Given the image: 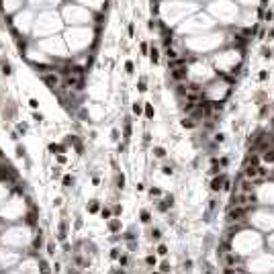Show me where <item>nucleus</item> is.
Instances as JSON below:
<instances>
[{"label":"nucleus","instance_id":"3","mask_svg":"<svg viewBox=\"0 0 274 274\" xmlns=\"http://www.w3.org/2000/svg\"><path fill=\"white\" fill-rule=\"evenodd\" d=\"M21 258H23V252L0 246V272H8L10 268H14L21 262Z\"/></svg>","mask_w":274,"mask_h":274},{"label":"nucleus","instance_id":"9","mask_svg":"<svg viewBox=\"0 0 274 274\" xmlns=\"http://www.w3.org/2000/svg\"><path fill=\"white\" fill-rule=\"evenodd\" d=\"M109 229H111V231H119V229H121V223H119V219H111V223H109Z\"/></svg>","mask_w":274,"mask_h":274},{"label":"nucleus","instance_id":"34","mask_svg":"<svg viewBox=\"0 0 274 274\" xmlns=\"http://www.w3.org/2000/svg\"><path fill=\"white\" fill-rule=\"evenodd\" d=\"M53 205H55V207L61 205V198H59V196H57V198H53Z\"/></svg>","mask_w":274,"mask_h":274},{"label":"nucleus","instance_id":"11","mask_svg":"<svg viewBox=\"0 0 274 274\" xmlns=\"http://www.w3.org/2000/svg\"><path fill=\"white\" fill-rule=\"evenodd\" d=\"M149 57H151V61H153V64L160 59V53H158V49H156V47H151V53H149Z\"/></svg>","mask_w":274,"mask_h":274},{"label":"nucleus","instance_id":"8","mask_svg":"<svg viewBox=\"0 0 274 274\" xmlns=\"http://www.w3.org/2000/svg\"><path fill=\"white\" fill-rule=\"evenodd\" d=\"M0 66H2V74H4V76H10V74H12V68H10V64H8V61H6V64H4V61H0Z\"/></svg>","mask_w":274,"mask_h":274},{"label":"nucleus","instance_id":"29","mask_svg":"<svg viewBox=\"0 0 274 274\" xmlns=\"http://www.w3.org/2000/svg\"><path fill=\"white\" fill-rule=\"evenodd\" d=\"M29 104H31V109H33V111H37V106H39V103H37L35 98H31V100H29Z\"/></svg>","mask_w":274,"mask_h":274},{"label":"nucleus","instance_id":"31","mask_svg":"<svg viewBox=\"0 0 274 274\" xmlns=\"http://www.w3.org/2000/svg\"><path fill=\"white\" fill-rule=\"evenodd\" d=\"M33 117H35V121H37V123H41V121H43V115H37V113H35Z\"/></svg>","mask_w":274,"mask_h":274},{"label":"nucleus","instance_id":"2","mask_svg":"<svg viewBox=\"0 0 274 274\" xmlns=\"http://www.w3.org/2000/svg\"><path fill=\"white\" fill-rule=\"evenodd\" d=\"M25 217H27V209H25V198L21 192L8 196L0 207V221L16 223V221H25Z\"/></svg>","mask_w":274,"mask_h":274},{"label":"nucleus","instance_id":"15","mask_svg":"<svg viewBox=\"0 0 274 274\" xmlns=\"http://www.w3.org/2000/svg\"><path fill=\"white\" fill-rule=\"evenodd\" d=\"M182 268L186 270V272H190V270H192V260H184V262H182Z\"/></svg>","mask_w":274,"mask_h":274},{"label":"nucleus","instance_id":"28","mask_svg":"<svg viewBox=\"0 0 274 274\" xmlns=\"http://www.w3.org/2000/svg\"><path fill=\"white\" fill-rule=\"evenodd\" d=\"M145 115H147V117H153V109H151V104L145 106Z\"/></svg>","mask_w":274,"mask_h":274},{"label":"nucleus","instance_id":"10","mask_svg":"<svg viewBox=\"0 0 274 274\" xmlns=\"http://www.w3.org/2000/svg\"><path fill=\"white\" fill-rule=\"evenodd\" d=\"M117 188H121V190L125 188V176H123V174L117 176Z\"/></svg>","mask_w":274,"mask_h":274},{"label":"nucleus","instance_id":"18","mask_svg":"<svg viewBox=\"0 0 274 274\" xmlns=\"http://www.w3.org/2000/svg\"><path fill=\"white\" fill-rule=\"evenodd\" d=\"M98 211V201H90V213H96Z\"/></svg>","mask_w":274,"mask_h":274},{"label":"nucleus","instance_id":"1","mask_svg":"<svg viewBox=\"0 0 274 274\" xmlns=\"http://www.w3.org/2000/svg\"><path fill=\"white\" fill-rule=\"evenodd\" d=\"M35 235L27 225H8L4 231H0V243L12 248V250H25L33 246Z\"/></svg>","mask_w":274,"mask_h":274},{"label":"nucleus","instance_id":"25","mask_svg":"<svg viewBox=\"0 0 274 274\" xmlns=\"http://www.w3.org/2000/svg\"><path fill=\"white\" fill-rule=\"evenodd\" d=\"M47 254H49V256H53V254H55V246H53V243H49V246H47Z\"/></svg>","mask_w":274,"mask_h":274},{"label":"nucleus","instance_id":"21","mask_svg":"<svg viewBox=\"0 0 274 274\" xmlns=\"http://www.w3.org/2000/svg\"><path fill=\"white\" fill-rule=\"evenodd\" d=\"M133 113L141 115V103H133Z\"/></svg>","mask_w":274,"mask_h":274},{"label":"nucleus","instance_id":"4","mask_svg":"<svg viewBox=\"0 0 274 274\" xmlns=\"http://www.w3.org/2000/svg\"><path fill=\"white\" fill-rule=\"evenodd\" d=\"M223 184H225V176L219 174V176L213 178V182H211V190H213V192H221V190H223Z\"/></svg>","mask_w":274,"mask_h":274},{"label":"nucleus","instance_id":"26","mask_svg":"<svg viewBox=\"0 0 274 274\" xmlns=\"http://www.w3.org/2000/svg\"><path fill=\"white\" fill-rule=\"evenodd\" d=\"M16 156H19V158H23V156H25V147L16 145Z\"/></svg>","mask_w":274,"mask_h":274},{"label":"nucleus","instance_id":"19","mask_svg":"<svg viewBox=\"0 0 274 274\" xmlns=\"http://www.w3.org/2000/svg\"><path fill=\"white\" fill-rule=\"evenodd\" d=\"M158 254H160V256H166V254H168V248H166L164 243H162V246H158Z\"/></svg>","mask_w":274,"mask_h":274},{"label":"nucleus","instance_id":"35","mask_svg":"<svg viewBox=\"0 0 274 274\" xmlns=\"http://www.w3.org/2000/svg\"><path fill=\"white\" fill-rule=\"evenodd\" d=\"M117 139H119V131L115 129V131H113V141H117Z\"/></svg>","mask_w":274,"mask_h":274},{"label":"nucleus","instance_id":"27","mask_svg":"<svg viewBox=\"0 0 274 274\" xmlns=\"http://www.w3.org/2000/svg\"><path fill=\"white\" fill-rule=\"evenodd\" d=\"M149 194H151V196H160L162 190H160V188H151V190H149Z\"/></svg>","mask_w":274,"mask_h":274},{"label":"nucleus","instance_id":"7","mask_svg":"<svg viewBox=\"0 0 274 274\" xmlns=\"http://www.w3.org/2000/svg\"><path fill=\"white\" fill-rule=\"evenodd\" d=\"M180 125H182L184 129H192V127L196 125V123H194V119H192V117H188V119H182V123H180Z\"/></svg>","mask_w":274,"mask_h":274},{"label":"nucleus","instance_id":"16","mask_svg":"<svg viewBox=\"0 0 274 274\" xmlns=\"http://www.w3.org/2000/svg\"><path fill=\"white\" fill-rule=\"evenodd\" d=\"M160 272H162V274H168V272H170V264H168V262H162Z\"/></svg>","mask_w":274,"mask_h":274},{"label":"nucleus","instance_id":"23","mask_svg":"<svg viewBox=\"0 0 274 274\" xmlns=\"http://www.w3.org/2000/svg\"><path fill=\"white\" fill-rule=\"evenodd\" d=\"M100 215H103L104 219H109V221H111V211H109V209H103V211H100Z\"/></svg>","mask_w":274,"mask_h":274},{"label":"nucleus","instance_id":"20","mask_svg":"<svg viewBox=\"0 0 274 274\" xmlns=\"http://www.w3.org/2000/svg\"><path fill=\"white\" fill-rule=\"evenodd\" d=\"M70 184H74V178H72V176H66V178H64V186L70 188Z\"/></svg>","mask_w":274,"mask_h":274},{"label":"nucleus","instance_id":"5","mask_svg":"<svg viewBox=\"0 0 274 274\" xmlns=\"http://www.w3.org/2000/svg\"><path fill=\"white\" fill-rule=\"evenodd\" d=\"M186 76H188V74H186V68H178V70L172 72V78H174V80H186Z\"/></svg>","mask_w":274,"mask_h":274},{"label":"nucleus","instance_id":"24","mask_svg":"<svg viewBox=\"0 0 274 274\" xmlns=\"http://www.w3.org/2000/svg\"><path fill=\"white\" fill-rule=\"evenodd\" d=\"M145 262H147L149 266H156V256H147V258H145Z\"/></svg>","mask_w":274,"mask_h":274},{"label":"nucleus","instance_id":"13","mask_svg":"<svg viewBox=\"0 0 274 274\" xmlns=\"http://www.w3.org/2000/svg\"><path fill=\"white\" fill-rule=\"evenodd\" d=\"M149 219H151L149 211H141V223H149Z\"/></svg>","mask_w":274,"mask_h":274},{"label":"nucleus","instance_id":"12","mask_svg":"<svg viewBox=\"0 0 274 274\" xmlns=\"http://www.w3.org/2000/svg\"><path fill=\"white\" fill-rule=\"evenodd\" d=\"M153 153H156V158H164V156H166V149L164 147H153Z\"/></svg>","mask_w":274,"mask_h":274},{"label":"nucleus","instance_id":"22","mask_svg":"<svg viewBox=\"0 0 274 274\" xmlns=\"http://www.w3.org/2000/svg\"><path fill=\"white\" fill-rule=\"evenodd\" d=\"M215 141H217V143H223V141H225V133H217V135H215Z\"/></svg>","mask_w":274,"mask_h":274},{"label":"nucleus","instance_id":"36","mask_svg":"<svg viewBox=\"0 0 274 274\" xmlns=\"http://www.w3.org/2000/svg\"><path fill=\"white\" fill-rule=\"evenodd\" d=\"M205 274H213V272H211V270H207V272H205Z\"/></svg>","mask_w":274,"mask_h":274},{"label":"nucleus","instance_id":"37","mask_svg":"<svg viewBox=\"0 0 274 274\" xmlns=\"http://www.w3.org/2000/svg\"><path fill=\"white\" fill-rule=\"evenodd\" d=\"M0 229H2V221H0Z\"/></svg>","mask_w":274,"mask_h":274},{"label":"nucleus","instance_id":"6","mask_svg":"<svg viewBox=\"0 0 274 274\" xmlns=\"http://www.w3.org/2000/svg\"><path fill=\"white\" fill-rule=\"evenodd\" d=\"M8 198V184H2L0 182V207H2V203Z\"/></svg>","mask_w":274,"mask_h":274},{"label":"nucleus","instance_id":"17","mask_svg":"<svg viewBox=\"0 0 274 274\" xmlns=\"http://www.w3.org/2000/svg\"><path fill=\"white\" fill-rule=\"evenodd\" d=\"M162 174H164V176H172V174H174V170H172L170 166H164V168H162Z\"/></svg>","mask_w":274,"mask_h":274},{"label":"nucleus","instance_id":"14","mask_svg":"<svg viewBox=\"0 0 274 274\" xmlns=\"http://www.w3.org/2000/svg\"><path fill=\"white\" fill-rule=\"evenodd\" d=\"M160 237H162V231H160V229H151V240L160 241Z\"/></svg>","mask_w":274,"mask_h":274},{"label":"nucleus","instance_id":"33","mask_svg":"<svg viewBox=\"0 0 274 274\" xmlns=\"http://www.w3.org/2000/svg\"><path fill=\"white\" fill-rule=\"evenodd\" d=\"M262 53H264V57H270V49H266V47H264Z\"/></svg>","mask_w":274,"mask_h":274},{"label":"nucleus","instance_id":"32","mask_svg":"<svg viewBox=\"0 0 274 274\" xmlns=\"http://www.w3.org/2000/svg\"><path fill=\"white\" fill-rule=\"evenodd\" d=\"M125 68H127V72L131 74V72H133V64H131V61H127V66H125Z\"/></svg>","mask_w":274,"mask_h":274},{"label":"nucleus","instance_id":"30","mask_svg":"<svg viewBox=\"0 0 274 274\" xmlns=\"http://www.w3.org/2000/svg\"><path fill=\"white\" fill-rule=\"evenodd\" d=\"M111 258H119V248H113V250H111Z\"/></svg>","mask_w":274,"mask_h":274}]
</instances>
